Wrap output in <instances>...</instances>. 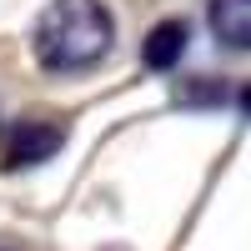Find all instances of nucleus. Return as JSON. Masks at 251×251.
<instances>
[{
    "mask_svg": "<svg viewBox=\"0 0 251 251\" xmlns=\"http://www.w3.org/2000/svg\"><path fill=\"white\" fill-rule=\"evenodd\" d=\"M116 46V15L100 0H50L30 25V55L50 75L96 71Z\"/></svg>",
    "mask_w": 251,
    "mask_h": 251,
    "instance_id": "1",
    "label": "nucleus"
},
{
    "mask_svg": "<svg viewBox=\"0 0 251 251\" xmlns=\"http://www.w3.org/2000/svg\"><path fill=\"white\" fill-rule=\"evenodd\" d=\"M60 146H66V131H60L55 121H15L10 131H5L0 156H5L10 171H20V166H40V161H50Z\"/></svg>",
    "mask_w": 251,
    "mask_h": 251,
    "instance_id": "2",
    "label": "nucleus"
},
{
    "mask_svg": "<svg viewBox=\"0 0 251 251\" xmlns=\"http://www.w3.org/2000/svg\"><path fill=\"white\" fill-rule=\"evenodd\" d=\"M206 20H211V35L226 50H251V0H211L206 5Z\"/></svg>",
    "mask_w": 251,
    "mask_h": 251,
    "instance_id": "3",
    "label": "nucleus"
},
{
    "mask_svg": "<svg viewBox=\"0 0 251 251\" xmlns=\"http://www.w3.org/2000/svg\"><path fill=\"white\" fill-rule=\"evenodd\" d=\"M186 40H191V25H186V20H161V25H151V35H146V46H141L146 71H176V60L186 55Z\"/></svg>",
    "mask_w": 251,
    "mask_h": 251,
    "instance_id": "4",
    "label": "nucleus"
},
{
    "mask_svg": "<svg viewBox=\"0 0 251 251\" xmlns=\"http://www.w3.org/2000/svg\"><path fill=\"white\" fill-rule=\"evenodd\" d=\"M221 96H226V91H221V86H206V80L181 91V100H196V106H206V100H221Z\"/></svg>",
    "mask_w": 251,
    "mask_h": 251,
    "instance_id": "5",
    "label": "nucleus"
},
{
    "mask_svg": "<svg viewBox=\"0 0 251 251\" xmlns=\"http://www.w3.org/2000/svg\"><path fill=\"white\" fill-rule=\"evenodd\" d=\"M231 100H236V111H241V116H251V86H241Z\"/></svg>",
    "mask_w": 251,
    "mask_h": 251,
    "instance_id": "6",
    "label": "nucleus"
},
{
    "mask_svg": "<svg viewBox=\"0 0 251 251\" xmlns=\"http://www.w3.org/2000/svg\"><path fill=\"white\" fill-rule=\"evenodd\" d=\"M0 251H20V246H15V241H0Z\"/></svg>",
    "mask_w": 251,
    "mask_h": 251,
    "instance_id": "7",
    "label": "nucleus"
}]
</instances>
